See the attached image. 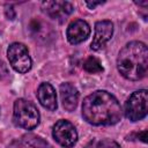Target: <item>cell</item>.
<instances>
[{"label":"cell","instance_id":"1","mask_svg":"<svg viewBox=\"0 0 148 148\" xmlns=\"http://www.w3.org/2000/svg\"><path fill=\"white\" fill-rule=\"evenodd\" d=\"M121 106L118 99L106 90H96L82 103L83 119L95 126H110L121 119Z\"/></svg>","mask_w":148,"mask_h":148},{"label":"cell","instance_id":"2","mask_svg":"<svg viewBox=\"0 0 148 148\" xmlns=\"http://www.w3.org/2000/svg\"><path fill=\"white\" fill-rule=\"evenodd\" d=\"M118 72L127 80L138 81L148 71V49L145 43L133 40L127 43L117 58Z\"/></svg>","mask_w":148,"mask_h":148},{"label":"cell","instance_id":"3","mask_svg":"<svg viewBox=\"0 0 148 148\" xmlns=\"http://www.w3.org/2000/svg\"><path fill=\"white\" fill-rule=\"evenodd\" d=\"M13 119L17 126L29 131L37 127L40 116L35 104H32L28 99L18 98L14 102Z\"/></svg>","mask_w":148,"mask_h":148},{"label":"cell","instance_id":"4","mask_svg":"<svg viewBox=\"0 0 148 148\" xmlns=\"http://www.w3.org/2000/svg\"><path fill=\"white\" fill-rule=\"evenodd\" d=\"M148 112V91L140 89L134 91L125 102L124 113L130 121H139Z\"/></svg>","mask_w":148,"mask_h":148},{"label":"cell","instance_id":"5","mask_svg":"<svg viewBox=\"0 0 148 148\" xmlns=\"http://www.w3.org/2000/svg\"><path fill=\"white\" fill-rule=\"evenodd\" d=\"M7 57L10 66L18 73H27L31 69L32 61L24 44L15 42L8 46Z\"/></svg>","mask_w":148,"mask_h":148},{"label":"cell","instance_id":"6","mask_svg":"<svg viewBox=\"0 0 148 148\" xmlns=\"http://www.w3.org/2000/svg\"><path fill=\"white\" fill-rule=\"evenodd\" d=\"M53 139L62 147L71 148L77 141V132L74 125L65 119L58 120L52 128Z\"/></svg>","mask_w":148,"mask_h":148},{"label":"cell","instance_id":"7","mask_svg":"<svg viewBox=\"0 0 148 148\" xmlns=\"http://www.w3.org/2000/svg\"><path fill=\"white\" fill-rule=\"evenodd\" d=\"M113 35V23L109 20L97 21L95 23V35L91 42V50L98 51L105 46Z\"/></svg>","mask_w":148,"mask_h":148},{"label":"cell","instance_id":"8","mask_svg":"<svg viewBox=\"0 0 148 148\" xmlns=\"http://www.w3.org/2000/svg\"><path fill=\"white\" fill-rule=\"evenodd\" d=\"M42 7L51 18L59 22L66 21L73 12V6L68 1H43Z\"/></svg>","mask_w":148,"mask_h":148},{"label":"cell","instance_id":"9","mask_svg":"<svg viewBox=\"0 0 148 148\" xmlns=\"http://www.w3.org/2000/svg\"><path fill=\"white\" fill-rule=\"evenodd\" d=\"M90 35V27L84 20H74L67 28L66 36L71 44L76 45L84 42Z\"/></svg>","mask_w":148,"mask_h":148},{"label":"cell","instance_id":"10","mask_svg":"<svg viewBox=\"0 0 148 148\" xmlns=\"http://www.w3.org/2000/svg\"><path fill=\"white\" fill-rule=\"evenodd\" d=\"M28 30L32 38L39 42H47L54 36L52 27L40 17H32L28 24Z\"/></svg>","mask_w":148,"mask_h":148},{"label":"cell","instance_id":"11","mask_svg":"<svg viewBox=\"0 0 148 148\" xmlns=\"http://www.w3.org/2000/svg\"><path fill=\"white\" fill-rule=\"evenodd\" d=\"M59 92H60V98H61V104L64 106V109L66 111H74L77 106L79 103V90L76 89V87L74 84H72L71 82H65L60 84L59 88Z\"/></svg>","mask_w":148,"mask_h":148},{"label":"cell","instance_id":"12","mask_svg":"<svg viewBox=\"0 0 148 148\" xmlns=\"http://www.w3.org/2000/svg\"><path fill=\"white\" fill-rule=\"evenodd\" d=\"M37 98L39 103L50 111H56L58 108L57 103V94L54 88L49 82H43L38 87L37 90Z\"/></svg>","mask_w":148,"mask_h":148},{"label":"cell","instance_id":"13","mask_svg":"<svg viewBox=\"0 0 148 148\" xmlns=\"http://www.w3.org/2000/svg\"><path fill=\"white\" fill-rule=\"evenodd\" d=\"M23 141L32 148H52V146H50L49 142L45 141L43 138L31 134V133L23 135Z\"/></svg>","mask_w":148,"mask_h":148},{"label":"cell","instance_id":"14","mask_svg":"<svg viewBox=\"0 0 148 148\" xmlns=\"http://www.w3.org/2000/svg\"><path fill=\"white\" fill-rule=\"evenodd\" d=\"M83 69L90 74H95V73H101L103 72V66L101 64V61L95 58V57H89L88 59H86V61L83 62Z\"/></svg>","mask_w":148,"mask_h":148},{"label":"cell","instance_id":"15","mask_svg":"<svg viewBox=\"0 0 148 148\" xmlns=\"http://www.w3.org/2000/svg\"><path fill=\"white\" fill-rule=\"evenodd\" d=\"M84 148H120V146L110 139H103V140H96L92 139L90 142H88Z\"/></svg>","mask_w":148,"mask_h":148},{"label":"cell","instance_id":"16","mask_svg":"<svg viewBox=\"0 0 148 148\" xmlns=\"http://www.w3.org/2000/svg\"><path fill=\"white\" fill-rule=\"evenodd\" d=\"M135 138V139H139V140H141L142 142H147V131L145 130V131H142V132H140V133H135V134H131V135H128V136H126V139L127 138Z\"/></svg>","mask_w":148,"mask_h":148},{"label":"cell","instance_id":"17","mask_svg":"<svg viewBox=\"0 0 148 148\" xmlns=\"http://www.w3.org/2000/svg\"><path fill=\"white\" fill-rule=\"evenodd\" d=\"M6 16L9 18V20H14V17H15V12H14V8L12 7V6H7L6 7Z\"/></svg>","mask_w":148,"mask_h":148},{"label":"cell","instance_id":"18","mask_svg":"<svg viewBox=\"0 0 148 148\" xmlns=\"http://www.w3.org/2000/svg\"><path fill=\"white\" fill-rule=\"evenodd\" d=\"M102 3H104V1H86V5H87L90 9H94L96 6L102 5Z\"/></svg>","mask_w":148,"mask_h":148},{"label":"cell","instance_id":"19","mask_svg":"<svg viewBox=\"0 0 148 148\" xmlns=\"http://www.w3.org/2000/svg\"><path fill=\"white\" fill-rule=\"evenodd\" d=\"M8 148H23V146L21 145V142H18V141H14V142L10 143V146H9Z\"/></svg>","mask_w":148,"mask_h":148},{"label":"cell","instance_id":"20","mask_svg":"<svg viewBox=\"0 0 148 148\" xmlns=\"http://www.w3.org/2000/svg\"><path fill=\"white\" fill-rule=\"evenodd\" d=\"M135 3L139 5V6H147L148 1H135Z\"/></svg>","mask_w":148,"mask_h":148}]
</instances>
